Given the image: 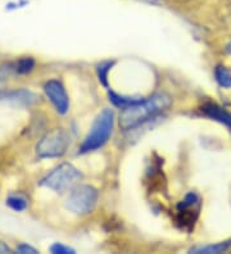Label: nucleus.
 <instances>
[{
    "instance_id": "obj_1",
    "label": "nucleus",
    "mask_w": 231,
    "mask_h": 254,
    "mask_svg": "<svg viewBox=\"0 0 231 254\" xmlns=\"http://www.w3.org/2000/svg\"><path fill=\"white\" fill-rule=\"evenodd\" d=\"M172 103L171 96L166 93H158L147 100H139L131 106L123 108L120 116V126L123 130H130L139 126L149 118L166 111Z\"/></svg>"
},
{
    "instance_id": "obj_2",
    "label": "nucleus",
    "mask_w": 231,
    "mask_h": 254,
    "mask_svg": "<svg viewBox=\"0 0 231 254\" xmlns=\"http://www.w3.org/2000/svg\"><path fill=\"white\" fill-rule=\"evenodd\" d=\"M114 124V113L112 109H104L98 115L89 133L81 144L80 152L87 153L99 149L108 141L112 135Z\"/></svg>"
},
{
    "instance_id": "obj_3",
    "label": "nucleus",
    "mask_w": 231,
    "mask_h": 254,
    "mask_svg": "<svg viewBox=\"0 0 231 254\" xmlns=\"http://www.w3.org/2000/svg\"><path fill=\"white\" fill-rule=\"evenodd\" d=\"M80 171L70 163H62L50 174L46 175L40 181L41 186H45L53 191L62 192L72 188L77 181L81 180Z\"/></svg>"
},
{
    "instance_id": "obj_4",
    "label": "nucleus",
    "mask_w": 231,
    "mask_h": 254,
    "mask_svg": "<svg viewBox=\"0 0 231 254\" xmlns=\"http://www.w3.org/2000/svg\"><path fill=\"white\" fill-rule=\"evenodd\" d=\"M98 201V190L90 185H78L71 190L66 199V208L76 214L92 212Z\"/></svg>"
},
{
    "instance_id": "obj_5",
    "label": "nucleus",
    "mask_w": 231,
    "mask_h": 254,
    "mask_svg": "<svg viewBox=\"0 0 231 254\" xmlns=\"http://www.w3.org/2000/svg\"><path fill=\"white\" fill-rule=\"evenodd\" d=\"M70 136L65 130L56 128L48 132L39 141L36 146V153L40 158H57L62 157L67 152L70 146Z\"/></svg>"
},
{
    "instance_id": "obj_6",
    "label": "nucleus",
    "mask_w": 231,
    "mask_h": 254,
    "mask_svg": "<svg viewBox=\"0 0 231 254\" xmlns=\"http://www.w3.org/2000/svg\"><path fill=\"white\" fill-rule=\"evenodd\" d=\"M199 199L194 192H190L177 207V223L186 231H191L198 218Z\"/></svg>"
},
{
    "instance_id": "obj_7",
    "label": "nucleus",
    "mask_w": 231,
    "mask_h": 254,
    "mask_svg": "<svg viewBox=\"0 0 231 254\" xmlns=\"http://www.w3.org/2000/svg\"><path fill=\"white\" fill-rule=\"evenodd\" d=\"M44 91H45L46 96L49 98V100L59 115H66L68 112V107H70V100H68V95L61 81H48L44 85Z\"/></svg>"
},
{
    "instance_id": "obj_8",
    "label": "nucleus",
    "mask_w": 231,
    "mask_h": 254,
    "mask_svg": "<svg viewBox=\"0 0 231 254\" xmlns=\"http://www.w3.org/2000/svg\"><path fill=\"white\" fill-rule=\"evenodd\" d=\"M202 112L207 117L212 118L215 121H219L220 124L225 125L226 127H229L231 130V113H229L228 111H225L224 108H221L220 106H217L216 103H204L202 106Z\"/></svg>"
},
{
    "instance_id": "obj_9",
    "label": "nucleus",
    "mask_w": 231,
    "mask_h": 254,
    "mask_svg": "<svg viewBox=\"0 0 231 254\" xmlns=\"http://www.w3.org/2000/svg\"><path fill=\"white\" fill-rule=\"evenodd\" d=\"M0 99L10 100L15 104H23V106H30L34 104L37 100L36 95L27 90H15L9 91V93H0Z\"/></svg>"
},
{
    "instance_id": "obj_10",
    "label": "nucleus",
    "mask_w": 231,
    "mask_h": 254,
    "mask_svg": "<svg viewBox=\"0 0 231 254\" xmlns=\"http://www.w3.org/2000/svg\"><path fill=\"white\" fill-rule=\"evenodd\" d=\"M6 205L15 212H23L27 209L28 200L21 194H13L6 198Z\"/></svg>"
},
{
    "instance_id": "obj_11",
    "label": "nucleus",
    "mask_w": 231,
    "mask_h": 254,
    "mask_svg": "<svg viewBox=\"0 0 231 254\" xmlns=\"http://www.w3.org/2000/svg\"><path fill=\"white\" fill-rule=\"evenodd\" d=\"M35 59L32 57H22L14 64V72L18 74H27L35 68Z\"/></svg>"
},
{
    "instance_id": "obj_12",
    "label": "nucleus",
    "mask_w": 231,
    "mask_h": 254,
    "mask_svg": "<svg viewBox=\"0 0 231 254\" xmlns=\"http://www.w3.org/2000/svg\"><path fill=\"white\" fill-rule=\"evenodd\" d=\"M230 245V242L221 243V244H215V245H207V247H199V248L191 249V253H197V254H219L225 252L226 249L229 248Z\"/></svg>"
},
{
    "instance_id": "obj_13",
    "label": "nucleus",
    "mask_w": 231,
    "mask_h": 254,
    "mask_svg": "<svg viewBox=\"0 0 231 254\" xmlns=\"http://www.w3.org/2000/svg\"><path fill=\"white\" fill-rule=\"evenodd\" d=\"M216 80L222 87H231V72L224 65H219L215 71Z\"/></svg>"
},
{
    "instance_id": "obj_14",
    "label": "nucleus",
    "mask_w": 231,
    "mask_h": 254,
    "mask_svg": "<svg viewBox=\"0 0 231 254\" xmlns=\"http://www.w3.org/2000/svg\"><path fill=\"white\" fill-rule=\"evenodd\" d=\"M109 98L111 102L113 103L114 106L121 107V108H126V107L131 106L134 103L139 102V99H131V98H125V96H120L117 94H114L113 91H109Z\"/></svg>"
},
{
    "instance_id": "obj_15",
    "label": "nucleus",
    "mask_w": 231,
    "mask_h": 254,
    "mask_svg": "<svg viewBox=\"0 0 231 254\" xmlns=\"http://www.w3.org/2000/svg\"><path fill=\"white\" fill-rule=\"evenodd\" d=\"M112 65H113V62H104V63H100V64L96 67V72H98L99 81H100V82H102L104 86H107L108 85V82H107L108 72L111 71Z\"/></svg>"
},
{
    "instance_id": "obj_16",
    "label": "nucleus",
    "mask_w": 231,
    "mask_h": 254,
    "mask_svg": "<svg viewBox=\"0 0 231 254\" xmlns=\"http://www.w3.org/2000/svg\"><path fill=\"white\" fill-rule=\"evenodd\" d=\"M50 252L54 254H74L75 253L74 249L68 248V247H65V245L59 244V243L52 245V247H50Z\"/></svg>"
},
{
    "instance_id": "obj_17",
    "label": "nucleus",
    "mask_w": 231,
    "mask_h": 254,
    "mask_svg": "<svg viewBox=\"0 0 231 254\" xmlns=\"http://www.w3.org/2000/svg\"><path fill=\"white\" fill-rule=\"evenodd\" d=\"M17 252H18V253H21V254H37L39 253V252L36 251V249L35 248H32V247H30V245H27V244H21L18 247V248H17Z\"/></svg>"
},
{
    "instance_id": "obj_18",
    "label": "nucleus",
    "mask_w": 231,
    "mask_h": 254,
    "mask_svg": "<svg viewBox=\"0 0 231 254\" xmlns=\"http://www.w3.org/2000/svg\"><path fill=\"white\" fill-rule=\"evenodd\" d=\"M5 253H10L9 247L6 244H4L3 242H0V254H5Z\"/></svg>"
},
{
    "instance_id": "obj_19",
    "label": "nucleus",
    "mask_w": 231,
    "mask_h": 254,
    "mask_svg": "<svg viewBox=\"0 0 231 254\" xmlns=\"http://www.w3.org/2000/svg\"><path fill=\"white\" fill-rule=\"evenodd\" d=\"M226 52H228L229 54H231V44H229L228 48H226Z\"/></svg>"
}]
</instances>
